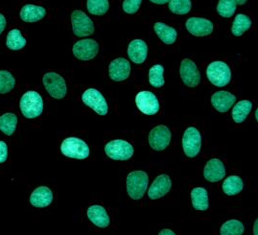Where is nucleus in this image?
I'll use <instances>...</instances> for the list:
<instances>
[{"instance_id": "nucleus-1", "label": "nucleus", "mask_w": 258, "mask_h": 235, "mask_svg": "<svg viewBox=\"0 0 258 235\" xmlns=\"http://www.w3.org/2000/svg\"><path fill=\"white\" fill-rule=\"evenodd\" d=\"M20 108L24 118L28 119L39 118L43 111V100L41 95L34 90L25 92L20 98Z\"/></svg>"}, {"instance_id": "nucleus-2", "label": "nucleus", "mask_w": 258, "mask_h": 235, "mask_svg": "<svg viewBox=\"0 0 258 235\" xmlns=\"http://www.w3.org/2000/svg\"><path fill=\"white\" fill-rule=\"evenodd\" d=\"M149 177L144 171H133L131 172L126 181L127 193L133 200L139 201L145 195L148 188Z\"/></svg>"}, {"instance_id": "nucleus-3", "label": "nucleus", "mask_w": 258, "mask_h": 235, "mask_svg": "<svg viewBox=\"0 0 258 235\" xmlns=\"http://www.w3.org/2000/svg\"><path fill=\"white\" fill-rule=\"evenodd\" d=\"M60 152L64 157L86 159L90 156V147L78 137H68L60 144Z\"/></svg>"}, {"instance_id": "nucleus-4", "label": "nucleus", "mask_w": 258, "mask_h": 235, "mask_svg": "<svg viewBox=\"0 0 258 235\" xmlns=\"http://www.w3.org/2000/svg\"><path fill=\"white\" fill-rule=\"evenodd\" d=\"M207 76L209 82L215 87L223 88L231 80V70L225 62H212L207 69Z\"/></svg>"}, {"instance_id": "nucleus-5", "label": "nucleus", "mask_w": 258, "mask_h": 235, "mask_svg": "<svg viewBox=\"0 0 258 235\" xmlns=\"http://www.w3.org/2000/svg\"><path fill=\"white\" fill-rule=\"evenodd\" d=\"M134 147L132 144L123 139H114L108 142L105 146L106 155L113 159L124 161L128 160L134 155Z\"/></svg>"}, {"instance_id": "nucleus-6", "label": "nucleus", "mask_w": 258, "mask_h": 235, "mask_svg": "<svg viewBox=\"0 0 258 235\" xmlns=\"http://www.w3.org/2000/svg\"><path fill=\"white\" fill-rule=\"evenodd\" d=\"M44 88L49 93L50 96L55 99H62L66 97L68 92V87L64 79L56 72H47L43 75L42 79Z\"/></svg>"}, {"instance_id": "nucleus-7", "label": "nucleus", "mask_w": 258, "mask_h": 235, "mask_svg": "<svg viewBox=\"0 0 258 235\" xmlns=\"http://www.w3.org/2000/svg\"><path fill=\"white\" fill-rule=\"evenodd\" d=\"M82 101L101 116H105L109 112V106L106 99L96 88L87 89L82 95Z\"/></svg>"}, {"instance_id": "nucleus-8", "label": "nucleus", "mask_w": 258, "mask_h": 235, "mask_svg": "<svg viewBox=\"0 0 258 235\" xmlns=\"http://www.w3.org/2000/svg\"><path fill=\"white\" fill-rule=\"evenodd\" d=\"M72 31L79 38L89 37L94 33V24L83 11L75 10L71 14Z\"/></svg>"}, {"instance_id": "nucleus-9", "label": "nucleus", "mask_w": 258, "mask_h": 235, "mask_svg": "<svg viewBox=\"0 0 258 235\" xmlns=\"http://www.w3.org/2000/svg\"><path fill=\"white\" fill-rule=\"evenodd\" d=\"M202 148V136L195 127H189L182 136V149L185 156L195 157L200 154Z\"/></svg>"}, {"instance_id": "nucleus-10", "label": "nucleus", "mask_w": 258, "mask_h": 235, "mask_svg": "<svg viewBox=\"0 0 258 235\" xmlns=\"http://www.w3.org/2000/svg\"><path fill=\"white\" fill-rule=\"evenodd\" d=\"M99 51V44L94 39H85L77 41L73 47V55L80 61H90L94 59Z\"/></svg>"}, {"instance_id": "nucleus-11", "label": "nucleus", "mask_w": 258, "mask_h": 235, "mask_svg": "<svg viewBox=\"0 0 258 235\" xmlns=\"http://www.w3.org/2000/svg\"><path fill=\"white\" fill-rule=\"evenodd\" d=\"M179 75L181 81L188 88H196L201 82V74L196 64L190 59L181 61L179 66Z\"/></svg>"}, {"instance_id": "nucleus-12", "label": "nucleus", "mask_w": 258, "mask_h": 235, "mask_svg": "<svg viewBox=\"0 0 258 235\" xmlns=\"http://www.w3.org/2000/svg\"><path fill=\"white\" fill-rule=\"evenodd\" d=\"M136 104L139 110L146 115H154L159 112V100L151 91H139L136 96Z\"/></svg>"}, {"instance_id": "nucleus-13", "label": "nucleus", "mask_w": 258, "mask_h": 235, "mask_svg": "<svg viewBox=\"0 0 258 235\" xmlns=\"http://www.w3.org/2000/svg\"><path fill=\"white\" fill-rule=\"evenodd\" d=\"M171 131L165 125H159L152 129L149 134V144L155 151H163L171 142Z\"/></svg>"}, {"instance_id": "nucleus-14", "label": "nucleus", "mask_w": 258, "mask_h": 235, "mask_svg": "<svg viewBox=\"0 0 258 235\" xmlns=\"http://www.w3.org/2000/svg\"><path fill=\"white\" fill-rule=\"evenodd\" d=\"M185 27L190 34L196 37L209 36L214 28L212 21L197 17L188 19L185 23Z\"/></svg>"}, {"instance_id": "nucleus-15", "label": "nucleus", "mask_w": 258, "mask_h": 235, "mask_svg": "<svg viewBox=\"0 0 258 235\" xmlns=\"http://www.w3.org/2000/svg\"><path fill=\"white\" fill-rule=\"evenodd\" d=\"M131 65L128 60L117 58L113 60L109 67V78L114 82H122L129 78Z\"/></svg>"}, {"instance_id": "nucleus-16", "label": "nucleus", "mask_w": 258, "mask_h": 235, "mask_svg": "<svg viewBox=\"0 0 258 235\" xmlns=\"http://www.w3.org/2000/svg\"><path fill=\"white\" fill-rule=\"evenodd\" d=\"M172 187V181L166 174H162L156 178L150 186L148 197L150 200H158L161 197L165 196Z\"/></svg>"}, {"instance_id": "nucleus-17", "label": "nucleus", "mask_w": 258, "mask_h": 235, "mask_svg": "<svg viewBox=\"0 0 258 235\" xmlns=\"http://www.w3.org/2000/svg\"><path fill=\"white\" fill-rule=\"evenodd\" d=\"M226 176V167L219 158H211L204 169V177L210 183H218Z\"/></svg>"}, {"instance_id": "nucleus-18", "label": "nucleus", "mask_w": 258, "mask_h": 235, "mask_svg": "<svg viewBox=\"0 0 258 235\" xmlns=\"http://www.w3.org/2000/svg\"><path fill=\"white\" fill-rule=\"evenodd\" d=\"M128 56L135 64H143L148 56V46L142 39H134L130 42Z\"/></svg>"}, {"instance_id": "nucleus-19", "label": "nucleus", "mask_w": 258, "mask_h": 235, "mask_svg": "<svg viewBox=\"0 0 258 235\" xmlns=\"http://www.w3.org/2000/svg\"><path fill=\"white\" fill-rule=\"evenodd\" d=\"M236 101V96L228 91H217L211 96V104L219 112H227Z\"/></svg>"}, {"instance_id": "nucleus-20", "label": "nucleus", "mask_w": 258, "mask_h": 235, "mask_svg": "<svg viewBox=\"0 0 258 235\" xmlns=\"http://www.w3.org/2000/svg\"><path fill=\"white\" fill-rule=\"evenodd\" d=\"M30 204L37 208H44L50 206L53 202V193L49 187L40 186L31 194Z\"/></svg>"}, {"instance_id": "nucleus-21", "label": "nucleus", "mask_w": 258, "mask_h": 235, "mask_svg": "<svg viewBox=\"0 0 258 235\" xmlns=\"http://www.w3.org/2000/svg\"><path fill=\"white\" fill-rule=\"evenodd\" d=\"M87 215L90 222L96 226L104 228L109 226L110 224V219L107 210L102 206L94 205L88 208Z\"/></svg>"}, {"instance_id": "nucleus-22", "label": "nucleus", "mask_w": 258, "mask_h": 235, "mask_svg": "<svg viewBox=\"0 0 258 235\" xmlns=\"http://www.w3.org/2000/svg\"><path fill=\"white\" fill-rule=\"evenodd\" d=\"M46 16L45 8L33 4H27L23 6L20 11V19L24 22H37L42 20Z\"/></svg>"}, {"instance_id": "nucleus-23", "label": "nucleus", "mask_w": 258, "mask_h": 235, "mask_svg": "<svg viewBox=\"0 0 258 235\" xmlns=\"http://www.w3.org/2000/svg\"><path fill=\"white\" fill-rule=\"evenodd\" d=\"M154 30L158 35L159 39L165 44H173L178 38L177 30L166 25L163 22H157L154 26Z\"/></svg>"}, {"instance_id": "nucleus-24", "label": "nucleus", "mask_w": 258, "mask_h": 235, "mask_svg": "<svg viewBox=\"0 0 258 235\" xmlns=\"http://www.w3.org/2000/svg\"><path fill=\"white\" fill-rule=\"evenodd\" d=\"M191 201L196 210L205 211L209 207V194L204 187H195L191 191Z\"/></svg>"}, {"instance_id": "nucleus-25", "label": "nucleus", "mask_w": 258, "mask_h": 235, "mask_svg": "<svg viewBox=\"0 0 258 235\" xmlns=\"http://www.w3.org/2000/svg\"><path fill=\"white\" fill-rule=\"evenodd\" d=\"M252 109V103L248 100L239 101L232 108L231 116L236 124L243 123Z\"/></svg>"}, {"instance_id": "nucleus-26", "label": "nucleus", "mask_w": 258, "mask_h": 235, "mask_svg": "<svg viewBox=\"0 0 258 235\" xmlns=\"http://www.w3.org/2000/svg\"><path fill=\"white\" fill-rule=\"evenodd\" d=\"M244 188L243 180L238 176H229L224 181L222 189L224 193L228 196H234L239 194Z\"/></svg>"}, {"instance_id": "nucleus-27", "label": "nucleus", "mask_w": 258, "mask_h": 235, "mask_svg": "<svg viewBox=\"0 0 258 235\" xmlns=\"http://www.w3.org/2000/svg\"><path fill=\"white\" fill-rule=\"evenodd\" d=\"M252 21L248 16L244 14H238L233 20L231 26V33L235 37H241L246 31L251 27Z\"/></svg>"}, {"instance_id": "nucleus-28", "label": "nucleus", "mask_w": 258, "mask_h": 235, "mask_svg": "<svg viewBox=\"0 0 258 235\" xmlns=\"http://www.w3.org/2000/svg\"><path fill=\"white\" fill-rule=\"evenodd\" d=\"M18 126V118L15 113L8 112L0 116V131L8 136L11 137L14 135L16 129Z\"/></svg>"}, {"instance_id": "nucleus-29", "label": "nucleus", "mask_w": 258, "mask_h": 235, "mask_svg": "<svg viewBox=\"0 0 258 235\" xmlns=\"http://www.w3.org/2000/svg\"><path fill=\"white\" fill-rule=\"evenodd\" d=\"M26 45V39L19 29H12L6 38V46L11 50L18 51Z\"/></svg>"}, {"instance_id": "nucleus-30", "label": "nucleus", "mask_w": 258, "mask_h": 235, "mask_svg": "<svg viewBox=\"0 0 258 235\" xmlns=\"http://www.w3.org/2000/svg\"><path fill=\"white\" fill-rule=\"evenodd\" d=\"M245 227L243 223L238 220H228L224 223L220 228L221 235H242L244 233Z\"/></svg>"}, {"instance_id": "nucleus-31", "label": "nucleus", "mask_w": 258, "mask_h": 235, "mask_svg": "<svg viewBox=\"0 0 258 235\" xmlns=\"http://www.w3.org/2000/svg\"><path fill=\"white\" fill-rule=\"evenodd\" d=\"M164 68L160 65L153 66L149 70L150 85L155 88H159L164 86Z\"/></svg>"}, {"instance_id": "nucleus-32", "label": "nucleus", "mask_w": 258, "mask_h": 235, "mask_svg": "<svg viewBox=\"0 0 258 235\" xmlns=\"http://www.w3.org/2000/svg\"><path fill=\"white\" fill-rule=\"evenodd\" d=\"M16 87V79L8 70H0V94H6Z\"/></svg>"}, {"instance_id": "nucleus-33", "label": "nucleus", "mask_w": 258, "mask_h": 235, "mask_svg": "<svg viewBox=\"0 0 258 235\" xmlns=\"http://www.w3.org/2000/svg\"><path fill=\"white\" fill-rule=\"evenodd\" d=\"M87 8L93 16H104L109 9V0H88Z\"/></svg>"}, {"instance_id": "nucleus-34", "label": "nucleus", "mask_w": 258, "mask_h": 235, "mask_svg": "<svg viewBox=\"0 0 258 235\" xmlns=\"http://www.w3.org/2000/svg\"><path fill=\"white\" fill-rule=\"evenodd\" d=\"M168 8L173 14L183 16L190 12L192 3L191 0H170Z\"/></svg>"}, {"instance_id": "nucleus-35", "label": "nucleus", "mask_w": 258, "mask_h": 235, "mask_svg": "<svg viewBox=\"0 0 258 235\" xmlns=\"http://www.w3.org/2000/svg\"><path fill=\"white\" fill-rule=\"evenodd\" d=\"M236 5L233 0H219L217 12L222 18H231L236 11Z\"/></svg>"}, {"instance_id": "nucleus-36", "label": "nucleus", "mask_w": 258, "mask_h": 235, "mask_svg": "<svg viewBox=\"0 0 258 235\" xmlns=\"http://www.w3.org/2000/svg\"><path fill=\"white\" fill-rule=\"evenodd\" d=\"M141 2L142 0H124L122 9L128 15H134L139 10Z\"/></svg>"}, {"instance_id": "nucleus-37", "label": "nucleus", "mask_w": 258, "mask_h": 235, "mask_svg": "<svg viewBox=\"0 0 258 235\" xmlns=\"http://www.w3.org/2000/svg\"><path fill=\"white\" fill-rule=\"evenodd\" d=\"M8 158V146L4 141L0 140V164L4 163Z\"/></svg>"}, {"instance_id": "nucleus-38", "label": "nucleus", "mask_w": 258, "mask_h": 235, "mask_svg": "<svg viewBox=\"0 0 258 235\" xmlns=\"http://www.w3.org/2000/svg\"><path fill=\"white\" fill-rule=\"evenodd\" d=\"M5 27H6V19L2 14H0V35L4 32Z\"/></svg>"}, {"instance_id": "nucleus-39", "label": "nucleus", "mask_w": 258, "mask_h": 235, "mask_svg": "<svg viewBox=\"0 0 258 235\" xmlns=\"http://www.w3.org/2000/svg\"><path fill=\"white\" fill-rule=\"evenodd\" d=\"M159 235H175L176 233L171 230V229H162L161 231H159Z\"/></svg>"}, {"instance_id": "nucleus-40", "label": "nucleus", "mask_w": 258, "mask_h": 235, "mask_svg": "<svg viewBox=\"0 0 258 235\" xmlns=\"http://www.w3.org/2000/svg\"><path fill=\"white\" fill-rule=\"evenodd\" d=\"M151 2L153 3H156V4H159V5H164L166 3H168L170 0H150Z\"/></svg>"}, {"instance_id": "nucleus-41", "label": "nucleus", "mask_w": 258, "mask_h": 235, "mask_svg": "<svg viewBox=\"0 0 258 235\" xmlns=\"http://www.w3.org/2000/svg\"><path fill=\"white\" fill-rule=\"evenodd\" d=\"M253 234H258V220L256 219L255 222H254V225H253Z\"/></svg>"}, {"instance_id": "nucleus-42", "label": "nucleus", "mask_w": 258, "mask_h": 235, "mask_svg": "<svg viewBox=\"0 0 258 235\" xmlns=\"http://www.w3.org/2000/svg\"><path fill=\"white\" fill-rule=\"evenodd\" d=\"M236 4H238V5H244L246 2H247V0H233Z\"/></svg>"}, {"instance_id": "nucleus-43", "label": "nucleus", "mask_w": 258, "mask_h": 235, "mask_svg": "<svg viewBox=\"0 0 258 235\" xmlns=\"http://www.w3.org/2000/svg\"><path fill=\"white\" fill-rule=\"evenodd\" d=\"M255 119H256V121H258V109L255 110Z\"/></svg>"}]
</instances>
